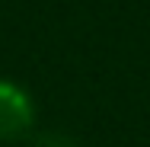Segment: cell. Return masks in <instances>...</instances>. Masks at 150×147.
Here are the masks:
<instances>
[{
	"mask_svg": "<svg viewBox=\"0 0 150 147\" xmlns=\"http://www.w3.org/2000/svg\"><path fill=\"white\" fill-rule=\"evenodd\" d=\"M38 147H74V141L64 138V134H42L38 138Z\"/></svg>",
	"mask_w": 150,
	"mask_h": 147,
	"instance_id": "obj_2",
	"label": "cell"
},
{
	"mask_svg": "<svg viewBox=\"0 0 150 147\" xmlns=\"http://www.w3.org/2000/svg\"><path fill=\"white\" fill-rule=\"evenodd\" d=\"M32 125V99L29 93L10 80H0V141L19 138Z\"/></svg>",
	"mask_w": 150,
	"mask_h": 147,
	"instance_id": "obj_1",
	"label": "cell"
}]
</instances>
